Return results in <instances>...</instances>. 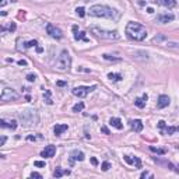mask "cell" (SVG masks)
I'll return each instance as SVG.
<instances>
[{
  "instance_id": "6da1fadb",
  "label": "cell",
  "mask_w": 179,
  "mask_h": 179,
  "mask_svg": "<svg viewBox=\"0 0 179 179\" xmlns=\"http://www.w3.org/2000/svg\"><path fill=\"white\" fill-rule=\"evenodd\" d=\"M126 35H128L129 39L141 42V41H144L147 38V30H146V27L141 25L140 22L130 21L126 25Z\"/></svg>"
},
{
  "instance_id": "7a4b0ae2",
  "label": "cell",
  "mask_w": 179,
  "mask_h": 179,
  "mask_svg": "<svg viewBox=\"0 0 179 179\" xmlns=\"http://www.w3.org/2000/svg\"><path fill=\"white\" fill-rule=\"evenodd\" d=\"M88 13H90V15H92V17H100V18L115 20L119 17V13L116 11L115 9L104 6V4H94V6L90 7Z\"/></svg>"
},
{
  "instance_id": "3957f363",
  "label": "cell",
  "mask_w": 179,
  "mask_h": 179,
  "mask_svg": "<svg viewBox=\"0 0 179 179\" xmlns=\"http://www.w3.org/2000/svg\"><path fill=\"white\" fill-rule=\"evenodd\" d=\"M91 32L94 34L97 38L106 39V41H116L120 38L118 31H106V30H102V28H98V27H92Z\"/></svg>"
},
{
  "instance_id": "277c9868",
  "label": "cell",
  "mask_w": 179,
  "mask_h": 179,
  "mask_svg": "<svg viewBox=\"0 0 179 179\" xmlns=\"http://www.w3.org/2000/svg\"><path fill=\"white\" fill-rule=\"evenodd\" d=\"M20 119L22 120V123L31 126V124H38L39 122V116H38L37 111L35 109H27L24 112L20 113Z\"/></svg>"
},
{
  "instance_id": "5b68a950",
  "label": "cell",
  "mask_w": 179,
  "mask_h": 179,
  "mask_svg": "<svg viewBox=\"0 0 179 179\" xmlns=\"http://www.w3.org/2000/svg\"><path fill=\"white\" fill-rule=\"evenodd\" d=\"M70 64H71V58H70V53L66 51V49H64V51H62L60 56H59L56 66H58V69L60 70V71H64V70H69L70 69Z\"/></svg>"
},
{
  "instance_id": "8992f818",
  "label": "cell",
  "mask_w": 179,
  "mask_h": 179,
  "mask_svg": "<svg viewBox=\"0 0 179 179\" xmlns=\"http://www.w3.org/2000/svg\"><path fill=\"white\" fill-rule=\"evenodd\" d=\"M95 88H97V85H91V87H83V85H80V87H74L71 90V94L79 98H85L91 91H94Z\"/></svg>"
},
{
  "instance_id": "52a82bcc",
  "label": "cell",
  "mask_w": 179,
  "mask_h": 179,
  "mask_svg": "<svg viewBox=\"0 0 179 179\" xmlns=\"http://www.w3.org/2000/svg\"><path fill=\"white\" fill-rule=\"evenodd\" d=\"M20 95L17 94V92L13 90V88H4L3 92H2V95H0V100L4 101V102H7V101H15L18 100Z\"/></svg>"
},
{
  "instance_id": "ba28073f",
  "label": "cell",
  "mask_w": 179,
  "mask_h": 179,
  "mask_svg": "<svg viewBox=\"0 0 179 179\" xmlns=\"http://www.w3.org/2000/svg\"><path fill=\"white\" fill-rule=\"evenodd\" d=\"M46 32H48L52 38H55V39H62V38H63V32H62L60 28H58L56 25L51 24V22L46 24Z\"/></svg>"
},
{
  "instance_id": "9c48e42d",
  "label": "cell",
  "mask_w": 179,
  "mask_h": 179,
  "mask_svg": "<svg viewBox=\"0 0 179 179\" xmlns=\"http://www.w3.org/2000/svg\"><path fill=\"white\" fill-rule=\"evenodd\" d=\"M158 128L161 129V133L165 134V136H171L175 132H179V126H167V123L164 120L158 122Z\"/></svg>"
},
{
  "instance_id": "30bf717a",
  "label": "cell",
  "mask_w": 179,
  "mask_h": 179,
  "mask_svg": "<svg viewBox=\"0 0 179 179\" xmlns=\"http://www.w3.org/2000/svg\"><path fill=\"white\" fill-rule=\"evenodd\" d=\"M55 154H56V147L55 146H46L45 148L41 151V157H43V158H52V157H55Z\"/></svg>"
},
{
  "instance_id": "8fae6325",
  "label": "cell",
  "mask_w": 179,
  "mask_h": 179,
  "mask_svg": "<svg viewBox=\"0 0 179 179\" xmlns=\"http://www.w3.org/2000/svg\"><path fill=\"white\" fill-rule=\"evenodd\" d=\"M173 20H175V15L171 14V13H164V14L157 15V21L161 22V24H167V22H171Z\"/></svg>"
},
{
  "instance_id": "7c38bea8",
  "label": "cell",
  "mask_w": 179,
  "mask_h": 179,
  "mask_svg": "<svg viewBox=\"0 0 179 179\" xmlns=\"http://www.w3.org/2000/svg\"><path fill=\"white\" fill-rule=\"evenodd\" d=\"M0 126H2V128H6V129H10V130H15V129H17V120H14V119H11V120L2 119V120H0Z\"/></svg>"
},
{
  "instance_id": "4fadbf2b",
  "label": "cell",
  "mask_w": 179,
  "mask_h": 179,
  "mask_svg": "<svg viewBox=\"0 0 179 179\" xmlns=\"http://www.w3.org/2000/svg\"><path fill=\"white\" fill-rule=\"evenodd\" d=\"M169 97L168 95H160L158 97V101H157V106L160 108V109H164V108H167L168 105H169Z\"/></svg>"
},
{
  "instance_id": "5bb4252c",
  "label": "cell",
  "mask_w": 179,
  "mask_h": 179,
  "mask_svg": "<svg viewBox=\"0 0 179 179\" xmlns=\"http://www.w3.org/2000/svg\"><path fill=\"white\" fill-rule=\"evenodd\" d=\"M79 27L77 25H73V31H74V39L76 41H85V42H88L87 37H85V32L84 31H81V32H79Z\"/></svg>"
},
{
  "instance_id": "9a60e30c",
  "label": "cell",
  "mask_w": 179,
  "mask_h": 179,
  "mask_svg": "<svg viewBox=\"0 0 179 179\" xmlns=\"http://www.w3.org/2000/svg\"><path fill=\"white\" fill-rule=\"evenodd\" d=\"M67 129H69V126H67V124L58 123V124H55V128H53V133H55V136H62V134H63Z\"/></svg>"
},
{
  "instance_id": "2e32d148",
  "label": "cell",
  "mask_w": 179,
  "mask_h": 179,
  "mask_svg": "<svg viewBox=\"0 0 179 179\" xmlns=\"http://www.w3.org/2000/svg\"><path fill=\"white\" fill-rule=\"evenodd\" d=\"M154 2L160 6L168 7V9H172V7L176 6V0H154Z\"/></svg>"
},
{
  "instance_id": "e0dca14e",
  "label": "cell",
  "mask_w": 179,
  "mask_h": 179,
  "mask_svg": "<svg viewBox=\"0 0 179 179\" xmlns=\"http://www.w3.org/2000/svg\"><path fill=\"white\" fill-rule=\"evenodd\" d=\"M130 126L132 129H133L134 132H137V133H140V132L143 130V122L140 120V119H134V120H130Z\"/></svg>"
},
{
  "instance_id": "ac0fdd59",
  "label": "cell",
  "mask_w": 179,
  "mask_h": 179,
  "mask_svg": "<svg viewBox=\"0 0 179 179\" xmlns=\"http://www.w3.org/2000/svg\"><path fill=\"white\" fill-rule=\"evenodd\" d=\"M123 160L126 161L128 164H134V165H136V168H141V161H140L137 157L132 158L130 155H124V157H123Z\"/></svg>"
},
{
  "instance_id": "d6986e66",
  "label": "cell",
  "mask_w": 179,
  "mask_h": 179,
  "mask_svg": "<svg viewBox=\"0 0 179 179\" xmlns=\"http://www.w3.org/2000/svg\"><path fill=\"white\" fill-rule=\"evenodd\" d=\"M147 100H148L147 94H143L141 98H136V100H134V105H136L137 108H140V109H141V108H144V106H146Z\"/></svg>"
},
{
  "instance_id": "ffe728a7",
  "label": "cell",
  "mask_w": 179,
  "mask_h": 179,
  "mask_svg": "<svg viewBox=\"0 0 179 179\" xmlns=\"http://www.w3.org/2000/svg\"><path fill=\"white\" fill-rule=\"evenodd\" d=\"M84 153L83 151H79V150H74L71 151V164H73V161H84Z\"/></svg>"
},
{
  "instance_id": "44dd1931",
  "label": "cell",
  "mask_w": 179,
  "mask_h": 179,
  "mask_svg": "<svg viewBox=\"0 0 179 179\" xmlns=\"http://www.w3.org/2000/svg\"><path fill=\"white\" fill-rule=\"evenodd\" d=\"M109 124L112 126V128L118 129V130H122V129H123V123H122V120L119 118H111L109 119Z\"/></svg>"
},
{
  "instance_id": "7402d4cb",
  "label": "cell",
  "mask_w": 179,
  "mask_h": 179,
  "mask_svg": "<svg viewBox=\"0 0 179 179\" xmlns=\"http://www.w3.org/2000/svg\"><path fill=\"white\" fill-rule=\"evenodd\" d=\"M63 175H70L69 169H62V168H56L55 172H53V176L55 178H62Z\"/></svg>"
},
{
  "instance_id": "603a6c76",
  "label": "cell",
  "mask_w": 179,
  "mask_h": 179,
  "mask_svg": "<svg viewBox=\"0 0 179 179\" xmlns=\"http://www.w3.org/2000/svg\"><path fill=\"white\" fill-rule=\"evenodd\" d=\"M43 102H46L48 105L53 104V101H52V92L49 90H45V92H43Z\"/></svg>"
},
{
  "instance_id": "cb8c5ba5",
  "label": "cell",
  "mask_w": 179,
  "mask_h": 179,
  "mask_svg": "<svg viewBox=\"0 0 179 179\" xmlns=\"http://www.w3.org/2000/svg\"><path fill=\"white\" fill-rule=\"evenodd\" d=\"M108 79H109L111 81H120L123 77H122V74H118V73H109L108 74Z\"/></svg>"
},
{
  "instance_id": "d4e9b609",
  "label": "cell",
  "mask_w": 179,
  "mask_h": 179,
  "mask_svg": "<svg viewBox=\"0 0 179 179\" xmlns=\"http://www.w3.org/2000/svg\"><path fill=\"white\" fill-rule=\"evenodd\" d=\"M150 150H151L153 153H155V154H160V155H164V154H167V150H165V148H158V147L150 146Z\"/></svg>"
},
{
  "instance_id": "484cf974",
  "label": "cell",
  "mask_w": 179,
  "mask_h": 179,
  "mask_svg": "<svg viewBox=\"0 0 179 179\" xmlns=\"http://www.w3.org/2000/svg\"><path fill=\"white\" fill-rule=\"evenodd\" d=\"M84 109V102H79L73 106V112H81Z\"/></svg>"
},
{
  "instance_id": "4316f807",
  "label": "cell",
  "mask_w": 179,
  "mask_h": 179,
  "mask_svg": "<svg viewBox=\"0 0 179 179\" xmlns=\"http://www.w3.org/2000/svg\"><path fill=\"white\" fill-rule=\"evenodd\" d=\"M32 46H38V42H37V41H35V39L28 41V42H25V43H24V48H25V49L32 48Z\"/></svg>"
},
{
  "instance_id": "83f0119b",
  "label": "cell",
  "mask_w": 179,
  "mask_h": 179,
  "mask_svg": "<svg viewBox=\"0 0 179 179\" xmlns=\"http://www.w3.org/2000/svg\"><path fill=\"white\" fill-rule=\"evenodd\" d=\"M76 13H77V15H79V17H84V15H85L84 7H77V9H76Z\"/></svg>"
},
{
  "instance_id": "f1b7e54d",
  "label": "cell",
  "mask_w": 179,
  "mask_h": 179,
  "mask_svg": "<svg viewBox=\"0 0 179 179\" xmlns=\"http://www.w3.org/2000/svg\"><path fill=\"white\" fill-rule=\"evenodd\" d=\"M109 168H111V164H109V162H108V161L102 162V165H101V169H102V171H105V172H106V171H108V169H109Z\"/></svg>"
},
{
  "instance_id": "f546056e",
  "label": "cell",
  "mask_w": 179,
  "mask_h": 179,
  "mask_svg": "<svg viewBox=\"0 0 179 179\" xmlns=\"http://www.w3.org/2000/svg\"><path fill=\"white\" fill-rule=\"evenodd\" d=\"M102 58L105 59V60H120L119 58H112L111 55H106V53H105V55H102Z\"/></svg>"
},
{
  "instance_id": "4dcf8cb0",
  "label": "cell",
  "mask_w": 179,
  "mask_h": 179,
  "mask_svg": "<svg viewBox=\"0 0 179 179\" xmlns=\"http://www.w3.org/2000/svg\"><path fill=\"white\" fill-rule=\"evenodd\" d=\"M27 80H28L30 83H34L35 80H37V74H28V76H27Z\"/></svg>"
},
{
  "instance_id": "1f68e13d",
  "label": "cell",
  "mask_w": 179,
  "mask_h": 179,
  "mask_svg": "<svg viewBox=\"0 0 179 179\" xmlns=\"http://www.w3.org/2000/svg\"><path fill=\"white\" fill-rule=\"evenodd\" d=\"M34 165H35V167H38V168H45V162H43V161H35V162H34Z\"/></svg>"
},
{
  "instance_id": "d6a6232c",
  "label": "cell",
  "mask_w": 179,
  "mask_h": 179,
  "mask_svg": "<svg viewBox=\"0 0 179 179\" xmlns=\"http://www.w3.org/2000/svg\"><path fill=\"white\" fill-rule=\"evenodd\" d=\"M30 176L32 179H42V175H41V173H38V172H32Z\"/></svg>"
},
{
  "instance_id": "836d02e7",
  "label": "cell",
  "mask_w": 179,
  "mask_h": 179,
  "mask_svg": "<svg viewBox=\"0 0 179 179\" xmlns=\"http://www.w3.org/2000/svg\"><path fill=\"white\" fill-rule=\"evenodd\" d=\"M56 85H58V87H66L67 83L66 81H56Z\"/></svg>"
},
{
  "instance_id": "e575fe53",
  "label": "cell",
  "mask_w": 179,
  "mask_h": 179,
  "mask_svg": "<svg viewBox=\"0 0 179 179\" xmlns=\"http://www.w3.org/2000/svg\"><path fill=\"white\" fill-rule=\"evenodd\" d=\"M9 31H15V24H14V22H10V25H9Z\"/></svg>"
},
{
  "instance_id": "d590c367",
  "label": "cell",
  "mask_w": 179,
  "mask_h": 179,
  "mask_svg": "<svg viewBox=\"0 0 179 179\" xmlns=\"http://www.w3.org/2000/svg\"><path fill=\"white\" fill-rule=\"evenodd\" d=\"M6 136H2V140H0V146H4V143H6Z\"/></svg>"
},
{
  "instance_id": "8d00e7d4",
  "label": "cell",
  "mask_w": 179,
  "mask_h": 179,
  "mask_svg": "<svg viewBox=\"0 0 179 179\" xmlns=\"http://www.w3.org/2000/svg\"><path fill=\"white\" fill-rule=\"evenodd\" d=\"M91 164H92V165H95V167H97V165H98V161H97V158H94V157L91 158Z\"/></svg>"
},
{
  "instance_id": "74e56055",
  "label": "cell",
  "mask_w": 179,
  "mask_h": 179,
  "mask_svg": "<svg viewBox=\"0 0 179 179\" xmlns=\"http://www.w3.org/2000/svg\"><path fill=\"white\" fill-rule=\"evenodd\" d=\"M27 140H28V141H35V140H37V137H35V136H28Z\"/></svg>"
},
{
  "instance_id": "f35d334b",
  "label": "cell",
  "mask_w": 179,
  "mask_h": 179,
  "mask_svg": "<svg viewBox=\"0 0 179 179\" xmlns=\"http://www.w3.org/2000/svg\"><path fill=\"white\" fill-rule=\"evenodd\" d=\"M101 130H102L105 134H111V133H109V130H108V129H106L105 126H102V128H101Z\"/></svg>"
},
{
  "instance_id": "ab89813d",
  "label": "cell",
  "mask_w": 179,
  "mask_h": 179,
  "mask_svg": "<svg viewBox=\"0 0 179 179\" xmlns=\"http://www.w3.org/2000/svg\"><path fill=\"white\" fill-rule=\"evenodd\" d=\"M147 176H153L151 173H148V172H143L141 173V178H147Z\"/></svg>"
},
{
  "instance_id": "60d3db41",
  "label": "cell",
  "mask_w": 179,
  "mask_h": 179,
  "mask_svg": "<svg viewBox=\"0 0 179 179\" xmlns=\"http://www.w3.org/2000/svg\"><path fill=\"white\" fill-rule=\"evenodd\" d=\"M18 64H20V66H27V62H25V60H20Z\"/></svg>"
},
{
  "instance_id": "b9f144b4",
  "label": "cell",
  "mask_w": 179,
  "mask_h": 179,
  "mask_svg": "<svg viewBox=\"0 0 179 179\" xmlns=\"http://www.w3.org/2000/svg\"><path fill=\"white\" fill-rule=\"evenodd\" d=\"M6 3H7V0H2V2H0V6L3 7V6H4V4H6Z\"/></svg>"
},
{
  "instance_id": "7bdbcfd3",
  "label": "cell",
  "mask_w": 179,
  "mask_h": 179,
  "mask_svg": "<svg viewBox=\"0 0 179 179\" xmlns=\"http://www.w3.org/2000/svg\"><path fill=\"white\" fill-rule=\"evenodd\" d=\"M147 13H150V14H151V13H154V10H153L151 7H148V9H147Z\"/></svg>"
},
{
  "instance_id": "ee69618b",
  "label": "cell",
  "mask_w": 179,
  "mask_h": 179,
  "mask_svg": "<svg viewBox=\"0 0 179 179\" xmlns=\"http://www.w3.org/2000/svg\"><path fill=\"white\" fill-rule=\"evenodd\" d=\"M83 2H90V0H83Z\"/></svg>"
}]
</instances>
